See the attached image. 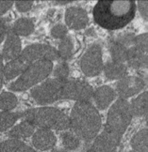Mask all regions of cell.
<instances>
[{
  "mask_svg": "<svg viewBox=\"0 0 148 152\" xmlns=\"http://www.w3.org/2000/svg\"><path fill=\"white\" fill-rule=\"evenodd\" d=\"M132 113L127 100L118 99L110 107L103 132L87 152H113L131 122Z\"/></svg>",
  "mask_w": 148,
  "mask_h": 152,
  "instance_id": "1",
  "label": "cell"
},
{
  "mask_svg": "<svg viewBox=\"0 0 148 152\" xmlns=\"http://www.w3.org/2000/svg\"><path fill=\"white\" fill-rule=\"evenodd\" d=\"M92 14L94 22L99 26L109 30H118L134 19L136 3L132 0H100L94 6Z\"/></svg>",
  "mask_w": 148,
  "mask_h": 152,
  "instance_id": "2",
  "label": "cell"
},
{
  "mask_svg": "<svg viewBox=\"0 0 148 152\" xmlns=\"http://www.w3.org/2000/svg\"><path fill=\"white\" fill-rule=\"evenodd\" d=\"M69 119L70 130L86 142L95 139L102 124L97 108L90 101L75 102Z\"/></svg>",
  "mask_w": 148,
  "mask_h": 152,
  "instance_id": "3",
  "label": "cell"
},
{
  "mask_svg": "<svg viewBox=\"0 0 148 152\" xmlns=\"http://www.w3.org/2000/svg\"><path fill=\"white\" fill-rule=\"evenodd\" d=\"M46 59L54 61L58 59L57 50L48 44L34 43L28 45L14 59L9 61L4 68V76L7 80H11L18 76L38 60Z\"/></svg>",
  "mask_w": 148,
  "mask_h": 152,
  "instance_id": "4",
  "label": "cell"
},
{
  "mask_svg": "<svg viewBox=\"0 0 148 152\" xmlns=\"http://www.w3.org/2000/svg\"><path fill=\"white\" fill-rule=\"evenodd\" d=\"M23 118L39 129L66 131L70 129L69 116L54 107H40L23 112Z\"/></svg>",
  "mask_w": 148,
  "mask_h": 152,
  "instance_id": "5",
  "label": "cell"
},
{
  "mask_svg": "<svg viewBox=\"0 0 148 152\" xmlns=\"http://www.w3.org/2000/svg\"><path fill=\"white\" fill-rule=\"evenodd\" d=\"M52 71V61L46 59L38 60L24 71L18 78L9 86V89L15 92L27 90L48 77Z\"/></svg>",
  "mask_w": 148,
  "mask_h": 152,
  "instance_id": "6",
  "label": "cell"
},
{
  "mask_svg": "<svg viewBox=\"0 0 148 152\" xmlns=\"http://www.w3.org/2000/svg\"><path fill=\"white\" fill-rule=\"evenodd\" d=\"M65 81L66 80L57 78L47 79L31 89V97L41 105L50 104L61 101L62 99V89Z\"/></svg>",
  "mask_w": 148,
  "mask_h": 152,
  "instance_id": "7",
  "label": "cell"
},
{
  "mask_svg": "<svg viewBox=\"0 0 148 152\" xmlns=\"http://www.w3.org/2000/svg\"><path fill=\"white\" fill-rule=\"evenodd\" d=\"M81 71L86 76L93 77L103 69L102 47L98 43H93L85 52L80 60Z\"/></svg>",
  "mask_w": 148,
  "mask_h": 152,
  "instance_id": "8",
  "label": "cell"
},
{
  "mask_svg": "<svg viewBox=\"0 0 148 152\" xmlns=\"http://www.w3.org/2000/svg\"><path fill=\"white\" fill-rule=\"evenodd\" d=\"M93 88L87 82L79 80H66L62 89L61 100L75 102L90 101L92 98Z\"/></svg>",
  "mask_w": 148,
  "mask_h": 152,
  "instance_id": "9",
  "label": "cell"
},
{
  "mask_svg": "<svg viewBox=\"0 0 148 152\" xmlns=\"http://www.w3.org/2000/svg\"><path fill=\"white\" fill-rule=\"evenodd\" d=\"M135 35L127 33L118 36L110 40L109 50L112 58V61L125 63L127 59L128 49L133 45Z\"/></svg>",
  "mask_w": 148,
  "mask_h": 152,
  "instance_id": "10",
  "label": "cell"
},
{
  "mask_svg": "<svg viewBox=\"0 0 148 152\" xmlns=\"http://www.w3.org/2000/svg\"><path fill=\"white\" fill-rule=\"evenodd\" d=\"M145 81L137 76H126L116 84V91L120 99L127 100L143 90L145 87Z\"/></svg>",
  "mask_w": 148,
  "mask_h": 152,
  "instance_id": "11",
  "label": "cell"
},
{
  "mask_svg": "<svg viewBox=\"0 0 148 152\" xmlns=\"http://www.w3.org/2000/svg\"><path fill=\"white\" fill-rule=\"evenodd\" d=\"M65 23L69 28L80 30L87 26L89 17L87 11L80 7H70L65 11Z\"/></svg>",
  "mask_w": 148,
  "mask_h": 152,
  "instance_id": "12",
  "label": "cell"
},
{
  "mask_svg": "<svg viewBox=\"0 0 148 152\" xmlns=\"http://www.w3.org/2000/svg\"><path fill=\"white\" fill-rule=\"evenodd\" d=\"M57 137L51 130L39 129L32 135V145L38 150H50L56 145Z\"/></svg>",
  "mask_w": 148,
  "mask_h": 152,
  "instance_id": "13",
  "label": "cell"
},
{
  "mask_svg": "<svg viewBox=\"0 0 148 152\" xmlns=\"http://www.w3.org/2000/svg\"><path fill=\"white\" fill-rule=\"evenodd\" d=\"M21 39L11 28H8L6 42L2 51L3 59L10 61L21 54Z\"/></svg>",
  "mask_w": 148,
  "mask_h": 152,
  "instance_id": "14",
  "label": "cell"
},
{
  "mask_svg": "<svg viewBox=\"0 0 148 152\" xmlns=\"http://www.w3.org/2000/svg\"><path fill=\"white\" fill-rule=\"evenodd\" d=\"M147 50L148 48H141L133 44L128 49L127 59L128 67L135 69H146L148 62Z\"/></svg>",
  "mask_w": 148,
  "mask_h": 152,
  "instance_id": "15",
  "label": "cell"
},
{
  "mask_svg": "<svg viewBox=\"0 0 148 152\" xmlns=\"http://www.w3.org/2000/svg\"><path fill=\"white\" fill-rule=\"evenodd\" d=\"M92 98L96 107L100 110H104L113 102L115 99V91L108 86H103L98 87L96 90H93Z\"/></svg>",
  "mask_w": 148,
  "mask_h": 152,
  "instance_id": "16",
  "label": "cell"
},
{
  "mask_svg": "<svg viewBox=\"0 0 148 152\" xmlns=\"http://www.w3.org/2000/svg\"><path fill=\"white\" fill-rule=\"evenodd\" d=\"M106 77L110 80H121L127 75V66L124 63L110 61L103 67Z\"/></svg>",
  "mask_w": 148,
  "mask_h": 152,
  "instance_id": "17",
  "label": "cell"
},
{
  "mask_svg": "<svg viewBox=\"0 0 148 152\" xmlns=\"http://www.w3.org/2000/svg\"><path fill=\"white\" fill-rule=\"evenodd\" d=\"M35 127L31 122L28 120H24L20 124L13 127L9 132V136L11 139H26L33 135L35 132Z\"/></svg>",
  "mask_w": 148,
  "mask_h": 152,
  "instance_id": "18",
  "label": "cell"
},
{
  "mask_svg": "<svg viewBox=\"0 0 148 152\" xmlns=\"http://www.w3.org/2000/svg\"><path fill=\"white\" fill-rule=\"evenodd\" d=\"M0 152H37L20 140L10 139L0 143Z\"/></svg>",
  "mask_w": 148,
  "mask_h": 152,
  "instance_id": "19",
  "label": "cell"
},
{
  "mask_svg": "<svg viewBox=\"0 0 148 152\" xmlns=\"http://www.w3.org/2000/svg\"><path fill=\"white\" fill-rule=\"evenodd\" d=\"M148 93L145 91L140 94L137 98L134 99L130 104L132 115L135 116H143L147 114V106H148Z\"/></svg>",
  "mask_w": 148,
  "mask_h": 152,
  "instance_id": "20",
  "label": "cell"
},
{
  "mask_svg": "<svg viewBox=\"0 0 148 152\" xmlns=\"http://www.w3.org/2000/svg\"><path fill=\"white\" fill-rule=\"evenodd\" d=\"M11 29L17 36H28L34 31V23L31 19L20 18L14 23Z\"/></svg>",
  "mask_w": 148,
  "mask_h": 152,
  "instance_id": "21",
  "label": "cell"
},
{
  "mask_svg": "<svg viewBox=\"0 0 148 152\" xmlns=\"http://www.w3.org/2000/svg\"><path fill=\"white\" fill-rule=\"evenodd\" d=\"M147 129H141L133 136L131 147L136 152H148L147 145Z\"/></svg>",
  "mask_w": 148,
  "mask_h": 152,
  "instance_id": "22",
  "label": "cell"
},
{
  "mask_svg": "<svg viewBox=\"0 0 148 152\" xmlns=\"http://www.w3.org/2000/svg\"><path fill=\"white\" fill-rule=\"evenodd\" d=\"M21 118H23V112L11 113L7 112V111L0 112V132H5L9 130Z\"/></svg>",
  "mask_w": 148,
  "mask_h": 152,
  "instance_id": "23",
  "label": "cell"
},
{
  "mask_svg": "<svg viewBox=\"0 0 148 152\" xmlns=\"http://www.w3.org/2000/svg\"><path fill=\"white\" fill-rule=\"evenodd\" d=\"M57 52L58 55V58H61L63 61H66L72 57L74 52V44L71 37L67 36L64 39H61V42L58 43V48Z\"/></svg>",
  "mask_w": 148,
  "mask_h": 152,
  "instance_id": "24",
  "label": "cell"
},
{
  "mask_svg": "<svg viewBox=\"0 0 148 152\" xmlns=\"http://www.w3.org/2000/svg\"><path fill=\"white\" fill-rule=\"evenodd\" d=\"M18 100L11 92H3L0 94V109L10 112L17 106Z\"/></svg>",
  "mask_w": 148,
  "mask_h": 152,
  "instance_id": "25",
  "label": "cell"
},
{
  "mask_svg": "<svg viewBox=\"0 0 148 152\" xmlns=\"http://www.w3.org/2000/svg\"><path fill=\"white\" fill-rule=\"evenodd\" d=\"M61 141L65 150L67 151L78 149L80 145V139L72 132H64L61 133Z\"/></svg>",
  "mask_w": 148,
  "mask_h": 152,
  "instance_id": "26",
  "label": "cell"
},
{
  "mask_svg": "<svg viewBox=\"0 0 148 152\" xmlns=\"http://www.w3.org/2000/svg\"><path fill=\"white\" fill-rule=\"evenodd\" d=\"M53 75L57 79L67 80L69 76V66L66 61L60 62L53 69Z\"/></svg>",
  "mask_w": 148,
  "mask_h": 152,
  "instance_id": "27",
  "label": "cell"
},
{
  "mask_svg": "<svg viewBox=\"0 0 148 152\" xmlns=\"http://www.w3.org/2000/svg\"><path fill=\"white\" fill-rule=\"evenodd\" d=\"M68 29L67 26L64 25H56L51 29V36L55 39H62L65 37H67Z\"/></svg>",
  "mask_w": 148,
  "mask_h": 152,
  "instance_id": "28",
  "label": "cell"
},
{
  "mask_svg": "<svg viewBox=\"0 0 148 152\" xmlns=\"http://www.w3.org/2000/svg\"><path fill=\"white\" fill-rule=\"evenodd\" d=\"M33 0H27V1H15V7L17 10L20 12H27L32 8L33 6Z\"/></svg>",
  "mask_w": 148,
  "mask_h": 152,
  "instance_id": "29",
  "label": "cell"
},
{
  "mask_svg": "<svg viewBox=\"0 0 148 152\" xmlns=\"http://www.w3.org/2000/svg\"><path fill=\"white\" fill-rule=\"evenodd\" d=\"M137 6H138V9H139L141 15L143 16L145 20H147V16H148V1H146V0H144V1H143V0H140V1H138Z\"/></svg>",
  "mask_w": 148,
  "mask_h": 152,
  "instance_id": "30",
  "label": "cell"
},
{
  "mask_svg": "<svg viewBox=\"0 0 148 152\" xmlns=\"http://www.w3.org/2000/svg\"><path fill=\"white\" fill-rule=\"evenodd\" d=\"M8 25L5 18H0V44L4 40L5 37L7 36L8 31Z\"/></svg>",
  "mask_w": 148,
  "mask_h": 152,
  "instance_id": "31",
  "label": "cell"
},
{
  "mask_svg": "<svg viewBox=\"0 0 148 152\" xmlns=\"http://www.w3.org/2000/svg\"><path fill=\"white\" fill-rule=\"evenodd\" d=\"M13 4H14V1H11V0H4V1H0V16L7 12V11L13 7Z\"/></svg>",
  "mask_w": 148,
  "mask_h": 152,
  "instance_id": "32",
  "label": "cell"
},
{
  "mask_svg": "<svg viewBox=\"0 0 148 152\" xmlns=\"http://www.w3.org/2000/svg\"><path fill=\"white\" fill-rule=\"evenodd\" d=\"M4 64H3V56L2 54H0V89L2 88V85H3V78L4 76Z\"/></svg>",
  "mask_w": 148,
  "mask_h": 152,
  "instance_id": "33",
  "label": "cell"
},
{
  "mask_svg": "<svg viewBox=\"0 0 148 152\" xmlns=\"http://www.w3.org/2000/svg\"><path fill=\"white\" fill-rule=\"evenodd\" d=\"M55 4H58V5H66L69 4L71 2H73L72 0H58V1H54Z\"/></svg>",
  "mask_w": 148,
  "mask_h": 152,
  "instance_id": "34",
  "label": "cell"
},
{
  "mask_svg": "<svg viewBox=\"0 0 148 152\" xmlns=\"http://www.w3.org/2000/svg\"><path fill=\"white\" fill-rule=\"evenodd\" d=\"M51 152H69V151L64 150V149H55V150H53Z\"/></svg>",
  "mask_w": 148,
  "mask_h": 152,
  "instance_id": "35",
  "label": "cell"
},
{
  "mask_svg": "<svg viewBox=\"0 0 148 152\" xmlns=\"http://www.w3.org/2000/svg\"><path fill=\"white\" fill-rule=\"evenodd\" d=\"M129 152H136V151H134V150H133V151H129Z\"/></svg>",
  "mask_w": 148,
  "mask_h": 152,
  "instance_id": "36",
  "label": "cell"
}]
</instances>
